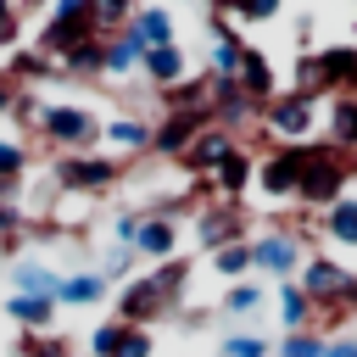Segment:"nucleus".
<instances>
[{
	"instance_id": "obj_1",
	"label": "nucleus",
	"mask_w": 357,
	"mask_h": 357,
	"mask_svg": "<svg viewBox=\"0 0 357 357\" xmlns=\"http://www.w3.org/2000/svg\"><path fill=\"white\" fill-rule=\"evenodd\" d=\"M89 39H100V28H95V0H56L50 6V17L39 22V39H33V50L45 56V61H67L78 45H89Z\"/></svg>"
},
{
	"instance_id": "obj_2",
	"label": "nucleus",
	"mask_w": 357,
	"mask_h": 357,
	"mask_svg": "<svg viewBox=\"0 0 357 357\" xmlns=\"http://www.w3.org/2000/svg\"><path fill=\"white\" fill-rule=\"evenodd\" d=\"M100 128L106 123L89 106H73V100H39V112H33V134H45L67 156H89L100 145Z\"/></svg>"
},
{
	"instance_id": "obj_3",
	"label": "nucleus",
	"mask_w": 357,
	"mask_h": 357,
	"mask_svg": "<svg viewBox=\"0 0 357 357\" xmlns=\"http://www.w3.org/2000/svg\"><path fill=\"white\" fill-rule=\"evenodd\" d=\"M351 178H357L351 156H340L335 145H324V139H318L312 162L301 167V184H296V206H301V212H324V206H335L340 195H351Z\"/></svg>"
},
{
	"instance_id": "obj_4",
	"label": "nucleus",
	"mask_w": 357,
	"mask_h": 357,
	"mask_svg": "<svg viewBox=\"0 0 357 357\" xmlns=\"http://www.w3.org/2000/svg\"><path fill=\"white\" fill-rule=\"evenodd\" d=\"M257 117H262V134H273V145H307L312 128L324 123V100L301 89H279Z\"/></svg>"
},
{
	"instance_id": "obj_5",
	"label": "nucleus",
	"mask_w": 357,
	"mask_h": 357,
	"mask_svg": "<svg viewBox=\"0 0 357 357\" xmlns=\"http://www.w3.org/2000/svg\"><path fill=\"white\" fill-rule=\"evenodd\" d=\"M301 262H307V240H301V229L273 223V229L251 234V268H257V273H268V279L284 284V279L301 273Z\"/></svg>"
},
{
	"instance_id": "obj_6",
	"label": "nucleus",
	"mask_w": 357,
	"mask_h": 357,
	"mask_svg": "<svg viewBox=\"0 0 357 357\" xmlns=\"http://www.w3.org/2000/svg\"><path fill=\"white\" fill-rule=\"evenodd\" d=\"M312 151H318V139H307V145H273V151L257 162V190H262L268 201H296L301 167L312 162Z\"/></svg>"
},
{
	"instance_id": "obj_7",
	"label": "nucleus",
	"mask_w": 357,
	"mask_h": 357,
	"mask_svg": "<svg viewBox=\"0 0 357 357\" xmlns=\"http://www.w3.org/2000/svg\"><path fill=\"white\" fill-rule=\"evenodd\" d=\"M351 273H357V268L335 262L329 251H307V262H301L296 284H301V296H307V301H312V312H318V307H340V301H346Z\"/></svg>"
},
{
	"instance_id": "obj_8",
	"label": "nucleus",
	"mask_w": 357,
	"mask_h": 357,
	"mask_svg": "<svg viewBox=\"0 0 357 357\" xmlns=\"http://www.w3.org/2000/svg\"><path fill=\"white\" fill-rule=\"evenodd\" d=\"M117 178H123V162H117V156H100V151H89V156H61V162H56V184L73 190V195H100V190H112Z\"/></svg>"
},
{
	"instance_id": "obj_9",
	"label": "nucleus",
	"mask_w": 357,
	"mask_h": 357,
	"mask_svg": "<svg viewBox=\"0 0 357 357\" xmlns=\"http://www.w3.org/2000/svg\"><path fill=\"white\" fill-rule=\"evenodd\" d=\"M240 240H251L245 234V212L240 206H229V201H212V206H201L195 212V245L212 257V251H223V245H240Z\"/></svg>"
},
{
	"instance_id": "obj_10",
	"label": "nucleus",
	"mask_w": 357,
	"mask_h": 357,
	"mask_svg": "<svg viewBox=\"0 0 357 357\" xmlns=\"http://www.w3.org/2000/svg\"><path fill=\"white\" fill-rule=\"evenodd\" d=\"M162 312H173V301L156 290L151 273H139L134 284H123V296H117V324H123V329H151Z\"/></svg>"
},
{
	"instance_id": "obj_11",
	"label": "nucleus",
	"mask_w": 357,
	"mask_h": 357,
	"mask_svg": "<svg viewBox=\"0 0 357 357\" xmlns=\"http://www.w3.org/2000/svg\"><path fill=\"white\" fill-rule=\"evenodd\" d=\"M206 28H212V50H206V73L212 78H234L240 61H245V39L234 33V22L223 17V6L206 11Z\"/></svg>"
},
{
	"instance_id": "obj_12",
	"label": "nucleus",
	"mask_w": 357,
	"mask_h": 357,
	"mask_svg": "<svg viewBox=\"0 0 357 357\" xmlns=\"http://www.w3.org/2000/svg\"><path fill=\"white\" fill-rule=\"evenodd\" d=\"M206 123H212L206 112H162V123H151V151L178 162V156L190 151V139H195Z\"/></svg>"
},
{
	"instance_id": "obj_13",
	"label": "nucleus",
	"mask_w": 357,
	"mask_h": 357,
	"mask_svg": "<svg viewBox=\"0 0 357 357\" xmlns=\"http://www.w3.org/2000/svg\"><path fill=\"white\" fill-rule=\"evenodd\" d=\"M206 95H212V123L229 128V134H240V128L257 117V106L245 100L240 78H212V73H206Z\"/></svg>"
},
{
	"instance_id": "obj_14",
	"label": "nucleus",
	"mask_w": 357,
	"mask_h": 357,
	"mask_svg": "<svg viewBox=\"0 0 357 357\" xmlns=\"http://www.w3.org/2000/svg\"><path fill=\"white\" fill-rule=\"evenodd\" d=\"M234 151H240V139H234L229 128H218V123H206V128H201V134L190 139V151H184L178 162H184L190 173H206V178H212V173L223 167V156H234Z\"/></svg>"
},
{
	"instance_id": "obj_15",
	"label": "nucleus",
	"mask_w": 357,
	"mask_h": 357,
	"mask_svg": "<svg viewBox=\"0 0 357 357\" xmlns=\"http://www.w3.org/2000/svg\"><path fill=\"white\" fill-rule=\"evenodd\" d=\"M134 257H145V262H173V257H178V218L145 212V218H139V234H134Z\"/></svg>"
},
{
	"instance_id": "obj_16",
	"label": "nucleus",
	"mask_w": 357,
	"mask_h": 357,
	"mask_svg": "<svg viewBox=\"0 0 357 357\" xmlns=\"http://www.w3.org/2000/svg\"><path fill=\"white\" fill-rule=\"evenodd\" d=\"M234 78H240V89H245V100H251L257 112L279 95V73H273V61H268L257 45H245V61H240V73H234Z\"/></svg>"
},
{
	"instance_id": "obj_17",
	"label": "nucleus",
	"mask_w": 357,
	"mask_h": 357,
	"mask_svg": "<svg viewBox=\"0 0 357 357\" xmlns=\"http://www.w3.org/2000/svg\"><path fill=\"white\" fill-rule=\"evenodd\" d=\"M324 145H335L340 156L357 151V100H351V95L324 100Z\"/></svg>"
},
{
	"instance_id": "obj_18",
	"label": "nucleus",
	"mask_w": 357,
	"mask_h": 357,
	"mask_svg": "<svg viewBox=\"0 0 357 357\" xmlns=\"http://www.w3.org/2000/svg\"><path fill=\"white\" fill-rule=\"evenodd\" d=\"M139 73H145L151 89H173V84L190 78V56H184V45H162V50H145Z\"/></svg>"
},
{
	"instance_id": "obj_19",
	"label": "nucleus",
	"mask_w": 357,
	"mask_h": 357,
	"mask_svg": "<svg viewBox=\"0 0 357 357\" xmlns=\"http://www.w3.org/2000/svg\"><path fill=\"white\" fill-rule=\"evenodd\" d=\"M251 184H257V156L240 145V151H234V156H223V167L212 173V190H218V201H229V206H234Z\"/></svg>"
},
{
	"instance_id": "obj_20",
	"label": "nucleus",
	"mask_w": 357,
	"mask_h": 357,
	"mask_svg": "<svg viewBox=\"0 0 357 357\" xmlns=\"http://www.w3.org/2000/svg\"><path fill=\"white\" fill-rule=\"evenodd\" d=\"M100 139L112 145V156H145V151H151V123L123 112V117H112V123L100 128Z\"/></svg>"
},
{
	"instance_id": "obj_21",
	"label": "nucleus",
	"mask_w": 357,
	"mask_h": 357,
	"mask_svg": "<svg viewBox=\"0 0 357 357\" xmlns=\"http://www.w3.org/2000/svg\"><path fill=\"white\" fill-rule=\"evenodd\" d=\"M318 234H324L329 245L357 251V195H340L335 206H324V212H318Z\"/></svg>"
},
{
	"instance_id": "obj_22",
	"label": "nucleus",
	"mask_w": 357,
	"mask_h": 357,
	"mask_svg": "<svg viewBox=\"0 0 357 357\" xmlns=\"http://www.w3.org/2000/svg\"><path fill=\"white\" fill-rule=\"evenodd\" d=\"M128 28L139 33V45H145V50H162V45H178V22H173V11H167V6H139Z\"/></svg>"
},
{
	"instance_id": "obj_23",
	"label": "nucleus",
	"mask_w": 357,
	"mask_h": 357,
	"mask_svg": "<svg viewBox=\"0 0 357 357\" xmlns=\"http://www.w3.org/2000/svg\"><path fill=\"white\" fill-rule=\"evenodd\" d=\"M139 61H145V45H139L134 28H123V33L106 39V78H134Z\"/></svg>"
},
{
	"instance_id": "obj_24",
	"label": "nucleus",
	"mask_w": 357,
	"mask_h": 357,
	"mask_svg": "<svg viewBox=\"0 0 357 357\" xmlns=\"http://www.w3.org/2000/svg\"><path fill=\"white\" fill-rule=\"evenodd\" d=\"M11 296H50L56 301V290H61V273L56 268H45V262H17L11 268Z\"/></svg>"
},
{
	"instance_id": "obj_25",
	"label": "nucleus",
	"mask_w": 357,
	"mask_h": 357,
	"mask_svg": "<svg viewBox=\"0 0 357 357\" xmlns=\"http://www.w3.org/2000/svg\"><path fill=\"white\" fill-rule=\"evenodd\" d=\"M106 296V279L100 273H61V290H56V307H95Z\"/></svg>"
},
{
	"instance_id": "obj_26",
	"label": "nucleus",
	"mask_w": 357,
	"mask_h": 357,
	"mask_svg": "<svg viewBox=\"0 0 357 357\" xmlns=\"http://www.w3.org/2000/svg\"><path fill=\"white\" fill-rule=\"evenodd\" d=\"M279 324H284V335L312 329V301L301 296V284H296V279H284V284H279Z\"/></svg>"
},
{
	"instance_id": "obj_27",
	"label": "nucleus",
	"mask_w": 357,
	"mask_h": 357,
	"mask_svg": "<svg viewBox=\"0 0 357 357\" xmlns=\"http://www.w3.org/2000/svg\"><path fill=\"white\" fill-rule=\"evenodd\" d=\"M6 312H11L22 329H50V324H56V301H50V296H11Z\"/></svg>"
},
{
	"instance_id": "obj_28",
	"label": "nucleus",
	"mask_w": 357,
	"mask_h": 357,
	"mask_svg": "<svg viewBox=\"0 0 357 357\" xmlns=\"http://www.w3.org/2000/svg\"><path fill=\"white\" fill-rule=\"evenodd\" d=\"M61 73H73V78H106V39L78 45V50L61 61Z\"/></svg>"
},
{
	"instance_id": "obj_29",
	"label": "nucleus",
	"mask_w": 357,
	"mask_h": 357,
	"mask_svg": "<svg viewBox=\"0 0 357 357\" xmlns=\"http://www.w3.org/2000/svg\"><path fill=\"white\" fill-rule=\"evenodd\" d=\"M212 273H218V279H229V284H240V279L251 273V240H240V245H223V251H212Z\"/></svg>"
},
{
	"instance_id": "obj_30",
	"label": "nucleus",
	"mask_w": 357,
	"mask_h": 357,
	"mask_svg": "<svg viewBox=\"0 0 357 357\" xmlns=\"http://www.w3.org/2000/svg\"><path fill=\"white\" fill-rule=\"evenodd\" d=\"M151 279H156V290H162V296L178 307V296H184V284H190V262H184V257H173V262H156V268H151Z\"/></svg>"
},
{
	"instance_id": "obj_31",
	"label": "nucleus",
	"mask_w": 357,
	"mask_h": 357,
	"mask_svg": "<svg viewBox=\"0 0 357 357\" xmlns=\"http://www.w3.org/2000/svg\"><path fill=\"white\" fill-rule=\"evenodd\" d=\"M257 307H262V284H257V279H240V284L223 290V312H229V318H245V312H257Z\"/></svg>"
},
{
	"instance_id": "obj_32",
	"label": "nucleus",
	"mask_w": 357,
	"mask_h": 357,
	"mask_svg": "<svg viewBox=\"0 0 357 357\" xmlns=\"http://www.w3.org/2000/svg\"><path fill=\"white\" fill-rule=\"evenodd\" d=\"M218 357H273V346H268V335H229L218 346Z\"/></svg>"
},
{
	"instance_id": "obj_33",
	"label": "nucleus",
	"mask_w": 357,
	"mask_h": 357,
	"mask_svg": "<svg viewBox=\"0 0 357 357\" xmlns=\"http://www.w3.org/2000/svg\"><path fill=\"white\" fill-rule=\"evenodd\" d=\"M273 357H324V335H312V329H301V335H284V340L273 346Z\"/></svg>"
},
{
	"instance_id": "obj_34",
	"label": "nucleus",
	"mask_w": 357,
	"mask_h": 357,
	"mask_svg": "<svg viewBox=\"0 0 357 357\" xmlns=\"http://www.w3.org/2000/svg\"><path fill=\"white\" fill-rule=\"evenodd\" d=\"M22 173H28V151L17 139H0V184H22Z\"/></svg>"
},
{
	"instance_id": "obj_35",
	"label": "nucleus",
	"mask_w": 357,
	"mask_h": 357,
	"mask_svg": "<svg viewBox=\"0 0 357 357\" xmlns=\"http://www.w3.org/2000/svg\"><path fill=\"white\" fill-rule=\"evenodd\" d=\"M45 73H56V61H45L33 45L17 50V61H11V84H17V78H45Z\"/></svg>"
},
{
	"instance_id": "obj_36",
	"label": "nucleus",
	"mask_w": 357,
	"mask_h": 357,
	"mask_svg": "<svg viewBox=\"0 0 357 357\" xmlns=\"http://www.w3.org/2000/svg\"><path fill=\"white\" fill-rule=\"evenodd\" d=\"M117 340H123V324H117V318L95 324V329H89V357H112V351H117Z\"/></svg>"
},
{
	"instance_id": "obj_37",
	"label": "nucleus",
	"mask_w": 357,
	"mask_h": 357,
	"mask_svg": "<svg viewBox=\"0 0 357 357\" xmlns=\"http://www.w3.org/2000/svg\"><path fill=\"white\" fill-rule=\"evenodd\" d=\"M223 17L245 28V22H273V17H279V6H273V0H262V6H223Z\"/></svg>"
},
{
	"instance_id": "obj_38",
	"label": "nucleus",
	"mask_w": 357,
	"mask_h": 357,
	"mask_svg": "<svg viewBox=\"0 0 357 357\" xmlns=\"http://www.w3.org/2000/svg\"><path fill=\"white\" fill-rule=\"evenodd\" d=\"M151 351H156L151 329H123V340H117V351H112V357H151Z\"/></svg>"
},
{
	"instance_id": "obj_39",
	"label": "nucleus",
	"mask_w": 357,
	"mask_h": 357,
	"mask_svg": "<svg viewBox=\"0 0 357 357\" xmlns=\"http://www.w3.org/2000/svg\"><path fill=\"white\" fill-rule=\"evenodd\" d=\"M139 218H145V212H123V218L112 223V240H117L123 251H134V234H139Z\"/></svg>"
},
{
	"instance_id": "obj_40",
	"label": "nucleus",
	"mask_w": 357,
	"mask_h": 357,
	"mask_svg": "<svg viewBox=\"0 0 357 357\" xmlns=\"http://www.w3.org/2000/svg\"><path fill=\"white\" fill-rule=\"evenodd\" d=\"M22 357H67V346L50 340V335H28V340H22Z\"/></svg>"
},
{
	"instance_id": "obj_41",
	"label": "nucleus",
	"mask_w": 357,
	"mask_h": 357,
	"mask_svg": "<svg viewBox=\"0 0 357 357\" xmlns=\"http://www.w3.org/2000/svg\"><path fill=\"white\" fill-rule=\"evenodd\" d=\"M17 229H22V212H17L11 201H0V240H11Z\"/></svg>"
},
{
	"instance_id": "obj_42",
	"label": "nucleus",
	"mask_w": 357,
	"mask_h": 357,
	"mask_svg": "<svg viewBox=\"0 0 357 357\" xmlns=\"http://www.w3.org/2000/svg\"><path fill=\"white\" fill-rule=\"evenodd\" d=\"M324 357H357V335H335V340H324Z\"/></svg>"
},
{
	"instance_id": "obj_43",
	"label": "nucleus",
	"mask_w": 357,
	"mask_h": 357,
	"mask_svg": "<svg viewBox=\"0 0 357 357\" xmlns=\"http://www.w3.org/2000/svg\"><path fill=\"white\" fill-rule=\"evenodd\" d=\"M11 106H17V84H11V78H6V73H0V117H6V112H11Z\"/></svg>"
},
{
	"instance_id": "obj_44",
	"label": "nucleus",
	"mask_w": 357,
	"mask_h": 357,
	"mask_svg": "<svg viewBox=\"0 0 357 357\" xmlns=\"http://www.w3.org/2000/svg\"><path fill=\"white\" fill-rule=\"evenodd\" d=\"M340 307H346V312L357 318V273H351V284H346V301H340Z\"/></svg>"
},
{
	"instance_id": "obj_45",
	"label": "nucleus",
	"mask_w": 357,
	"mask_h": 357,
	"mask_svg": "<svg viewBox=\"0 0 357 357\" xmlns=\"http://www.w3.org/2000/svg\"><path fill=\"white\" fill-rule=\"evenodd\" d=\"M11 22H17V6H11V0H0V28H11Z\"/></svg>"
}]
</instances>
